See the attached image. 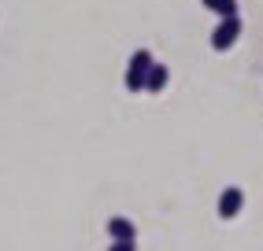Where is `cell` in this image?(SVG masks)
Returning <instances> with one entry per match:
<instances>
[{
    "instance_id": "obj_1",
    "label": "cell",
    "mask_w": 263,
    "mask_h": 251,
    "mask_svg": "<svg viewBox=\"0 0 263 251\" xmlns=\"http://www.w3.org/2000/svg\"><path fill=\"white\" fill-rule=\"evenodd\" d=\"M152 67V52L148 48H137L130 56V67H126V78H122V85H126V93H145V74Z\"/></svg>"
},
{
    "instance_id": "obj_2",
    "label": "cell",
    "mask_w": 263,
    "mask_h": 251,
    "mask_svg": "<svg viewBox=\"0 0 263 251\" xmlns=\"http://www.w3.org/2000/svg\"><path fill=\"white\" fill-rule=\"evenodd\" d=\"M241 19L237 15H226V19H219V26L212 30V48L215 52H230L234 45H237V37H241Z\"/></svg>"
},
{
    "instance_id": "obj_3",
    "label": "cell",
    "mask_w": 263,
    "mask_h": 251,
    "mask_svg": "<svg viewBox=\"0 0 263 251\" xmlns=\"http://www.w3.org/2000/svg\"><path fill=\"white\" fill-rule=\"evenodd\" d=\"M241 207H245V192H241V189H222V196H219V218H222V222L237 218Z\"/></svg>"
},
{
    "instance_id": "obj_4",
    "label": "cell",
    "mask_w": 263,
    "mask_h": 251,
    "mask_svg": "<svg viewBox=\"0 0 263 251\" xmlns=\"http://www.w3.org/2000/svg\"><path fill=\"white\" fill-rule=\"evenodd\" d=\"M108 237L111 240H137V225L130 218H108Z\"/></svg>"
},
{
    "instance_id": "obj_5",
    "label": "cell",
    "mask_w": 263,
    "mask_h": 251,
    "mask_svg": "<svg viewBox=\"0 0 263 251\" xmlns=\"http://www.w3.org/2000/svg\"><path fill=\"white\" fill-rule=\"evenodd\" d=\"M163 89H167V67L152 59L148 74H145V93H163Z\"/></svg>"
},
{
    "instance_id": "obj_6",
    "label": "cell",
    "mask_w": 263,
    "mask_h": 251,
    "mask_svg": "<svg viewBox=\"0 0 263 251\" xmlns=\"http://www.w3.org/2000/svg\"><path fill=\"white\" fill-rule=\"evenodd\" d=\"M200 4L208 11H215L219 19H226V15H237V0H200Z\"/></svg>"
},
{
    "instance_id": "obj_7",
    "label": "cell",
    "mask_w": 263,
    "mask_h": 251,
    "mask_svg": "<svg viewBox=\"0 0 263 251\" xmlns=\"http://www.w3.org/2000/svg\"><path fill=\"white\" fill-rule=\"evenodd\" d=\"M108 251H137V240H111Z\"/></svg>"
}]
</instances>
